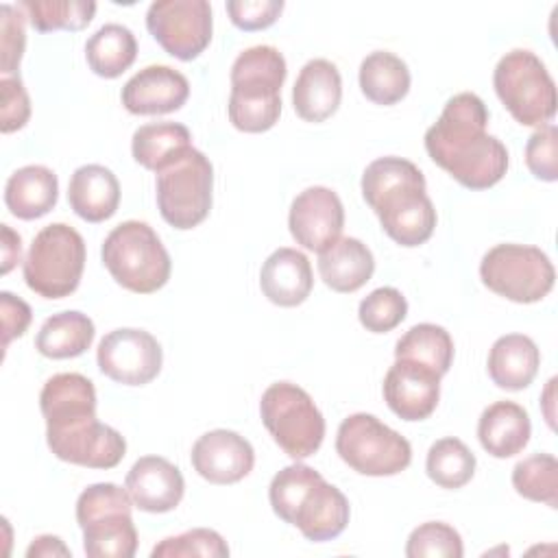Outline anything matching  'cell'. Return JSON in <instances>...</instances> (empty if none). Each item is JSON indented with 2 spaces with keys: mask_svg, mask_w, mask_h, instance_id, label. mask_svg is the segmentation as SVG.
<instances>
[{
  "mask_svg": "<svg viewBox=\"0 0 558 558\" xmlns=\"http://www.w3.org/2000/svg\"><path fill=\"white\" fill-rule=\"evenodd\" d=\"M50 451L70 464L113 469L126 453L124 436L96 418V388L81 373L52 375L41 392Z\"/></svg>",
  "mask_w": 558,
  "mask_h": 558,
  "instance_id": "1",
  "label": "cell"
},
{
  "mask_svg": "<svg viewBox=\"0 0 558 558\" xmlns=\"http://www.w3.org/2000/svg\"><path fill=\"white\" fill-rule=\"evenodd\" d=\"M488 109L473 92L447 100L438 120L425 131V150L436 166L469 190H488L508 170V150L486 133Z\"/></svg>",
  "mask_w": 558,
  "mask_h": 558,
  "instance_id": "2",
  "label": "cell"
},
{
  "mask_svg": "<svg viewBox=\"0 0 558 558\" xmlns=\"http://www.w3.org/2000/svg\"><path fill=\"white\" fill-rule=\"evenodd\" d=\"M360 185L390 240L412 248L432 238L436 209L425 192V177L412 161L379 157L366 166Z\"/></svg>",
  "mask_w": 558,
  "mask_h": 558,
  "instance_id": "3",
  "label": "cell"
},
{
  "mask_svg": "<svg viewBox=\"0 0 558 558\" xmlns=\"http://www.w3.org/2000/svg\"><path fill=\"white\" fill-rule=\"evenodd\" d=\"M272 512L314 543L340 536L349 523V499L340 488L301 462L283 466L270 482Z\"/></svg>",
  "mask_w": 558,
  "mask_h": 558,
  "instance_id": "4",
  "label": "cell"
},
{
  "mask_svg": "<svg viewBox=\"0 0 558 558\" xmlns=\"http://www.w3.org/2000/svg\"><path fill=\"white\" fill-rule=\"evenodd\" d=\"M288 68L275 46H253L231 65L229 120L238 131L264 133L281 116V85Z\"/></svg>",
  "mask_w": 558,
  "mask_h": 558,
  "instance_id": "5",
  "label": "cell"
},
{
  "mask_svg": "<svg viewBox=\"0 0 558 558\" xmlns=\"http://www.w3.org/2000/svg\"><path fill=\"white\" fill-rule=\"evenodd\" d=\"M102 264L124 290L150 294L170 279L172 262L155 229L140 220H124L102 242Z\"/></svg>",
  "mask_w": 558,
  "mask_h": 558,
  "instance_id": "6",
  "label": "cell"
},
{
  "mask_svg": "<svg viewBox=\"0 0 558 558\" xmlns=\"http://www.w3.org/2000/svg\"><path fill=\"white\" fill-rule=\"evenodd\" d=\"M133 501L126 488L111 482L87 486L76 499V521L83 530V549L89 558H133L137 530L131 517Z\"/></svg>",
  "mask_w": 558,
  "mask_h": 558,
  "instance_id": "7",
  "label": "cell"
},
{
  "mask_svg": "<svg viewBox=\"0 0 558 558\" xmlns=\"http://www.w3.org/2000/svg\"><path fill=\"white\" fill-rule=\"evenodd\" d=\"M85 255L83 235L65 222H52L35 235L26 253L24 281L44 299L70 296L81 283Z\"/></svg>",
  "mask_w": 558,
  "mask_h": 558,
  "instance_id": "8",
  "label": "cell"
},
{
  "mask_svg": "<svg viewBox=\"0 0 558 558\" xmlns=\"http://www.w3.org/2000/svg\"><path fill=\"white\" fill-rule=\"evenodd\" d=\"M262 423L292 460L314 456L325 438V418L314 399L296 384H270L259 401Z\"/></svg>",
  "mask_w": 558,
  "mask_h": 558,
  "instance_id": "9",
  "label": "cell"
},
{
  "mask_svg": "<svg viewBox=\"0 0 558 558\" xmlns=\"http://www.w3.org/2000/svg\"><path fill=\"white\" fill-rule=\"evenodd\" d=\"M493 85L519 124L543 126L551 122L558 105L556 83L534 52L523 48L506 52L495 65Z\"/></svg>",
  "mask_w": 558,
  "mask_h": 558,
  "instance_id": "10",
  "label": "cell"
},
{
  "mask_svg": "<svg viewBox=\"0 0 558 558\" xmlns=\"http://www.w3.org/2000/svg\"><path fill=\"white\" fill-rule=\"evenodd\" d=\"M336 451L355 473L371 477L397 475L412 462L410 442L366 412H355L340 423Z\"/></svg>",
  "mask_w": 558,
  "mask_h": 558,
  "instance_id": "11",
  "label": "cell"
},
{
  "mask_svg": "<svg viewBox=\"0 0 558 558\" xmlns=\"http://www.w3.org/2000/svg\"><path fill=\"white\" fill-rule=\"evenodd\" d=\"M155 190L161 218L174 229H192L201 225L211 209L214 166L192 146L157 172Z\"/></svg>",
  "mask_w": 558,
  "mask_h": 558,
  "instance_id": "12",
  "label": "cell"
},
{
  "mask_svg": "<svg viewBox=\"0 0 558 558\" xmlns=\"http://www.w3.org/2000/svg\"><path fill=\"white\" fill-rule=\"evenodd\" d=\"M484 286L514 303H536L545 299L556 281V270L547 253L527 244H497L480 262Z\"/></svg>",
  "mask_w": 558,
  "mask_h": 558,
  "instance_id": "13",
  "label": "cell"
},
{
  "mask_svg": "<svg viewBox=\"0 0 558 558\" xmlns=\"http://www.w3.org/2000/svg\"><path fill=\"white\" fill-rule=\"evenodd\" d=\"M146 28L170 57L192 61L211 41V7L207 0H157L146 11Z\"/></svg>",
  "mask_w": 558,
  "mask_h": 558,
  "instance_id": "14",
  "label": "cell"
},
{
  "mask_svg": "<svg viewBox=\"0 0 558 558\" xmlns=\"http://www.w3.org/2000/svg\"><path fill=\"white\" fill-rule=\"evenodd\" d=\"M96 362L100 373L116 384L144 386L159 375L163 351L153 333L135 327H120L100 340Z\"/></svg>",
  "mask_w": 558,
  "mask_h": 558,
  "instance_id": "15",
  "label": "cell"
},
{
  "mask_svg": "<svg viewBox=\"0 0 558 558\" xmlns=\"http://www.w3.org/2000/svg\"><path fill=\"white\" fill-rule=\"evenodd\" d=\"M288 227L296 244L307 251H325L333 244L344 227V207L340 196L325 187L312 185L303 190L290 205Z\"/></svg>",
  "mask_w": 558,
  "mask_h": 558,
  "instance_id": "16",
  "label": "cell"
},
{
  "mask_svg": "<svg viewBox=\"0 0 558 558\" xmlns=\"http://www.w3.org/2000/svg\"><path fill=\"white\" fill-rule=\"evenodd\" d=\"M384 399L403 421L432 416L440 399V375L412 360H395L384 377Z\"/></svg>",
  "mask_w": 558,
  "mask_h": 558,
  "instance_id": "17",
  "label": "cell"
},
{
  "mask_svg": "<svg viewBox=\"0 0 558 558\" xmlns=\"http://www.w3.org/2000/svg\"><path fill=\"white\" fill-rule=\"evenodd\" d=\"M194 471L211 484H235L244 480L255 464L251 442L231 429H211L192 447Z\"/></svg>",
  "mask_w": 558,
  "mask_h": 558,
  "instance_id": "18",
  "label": "cell"
},
{
  "mask_svg": "<svg viewBox=\"0 0 558 558\" xmlns=\"http://www.w3.org/2000/svg\"><path fill=\"white\" fill-rule=\"evenodd\" d=\"M187 96V78L170 65H146L122 87V105L135 116H161L179 111Z\"/></svg>",
  "mask_w": 558,
  "mask_h": 558,
  "instance_id": "19",
  "label": "cell"
},
{
  "mask_svg": "<svg viewBox=\"0 0 558 558\" xmlns=\"http://www.w3.org/2000/svg\"><path fill=\"white\" fill-rule=\"evenodd\" d=\"M124 488L135 508L144 512H170L185 493V480L177 464L161 456L140 458L126 473Z\"/></svg>",
  "mask_w": 558,
  "mask_h": 558,
  "instance_id": "20",
  "label": "cell"
},
{
  "mask_svg": "<svg viewBox=\"0 0 558 558\" xmlns=\"http://www.w3.org/2000/svg\"><path fill=\"white\" fill-rule=\"evenodd\" d=\"M314 286L312 264L305 253L281 246L272 251L259 272V288L264 296L279 307L301 305Z\"/></svg>",
  "mask_w": 558,
  "mask_h": 558,
  "instance_id": "21",
  "label": "cell"
},
{
  "mask_svg": "<svg viewBox=\"0 0 558 558\" xmlns=\"http://www.w3.org/2000/svg\"><path fill=\"white\" fill-rule=\"evenodd\" d=\"M342 100V78L338 68L327 59L307 61L292 87V105L301 120L325 122Z\"/></svg>",
  "mask_w": 558,
  "mask_h": 558,
  "instance_id": "22",
  "label": "cell"
},
{
  "mask_svg": "<svg viewBox=\"0 0 558 558\" xmlns=\"http://www.w3.org/2000/svg\"><path fill=\"white\" fill-rule=\"evenodd\" d=\"M68 203L78 218L87 222H105L118 211L120 183L109 168L85 163L70 177Z\"/></svg>",
  "mask_w": 558,
  "mask_h": 558,
  "instance_id": "23",
  "label": "cell"
},
{
  "mask_svg": "<svg viewBox=\"0 0 558 558\" xmlns=\"http://www.w3.org/2000/svg\"><path fill=\"white\" fill-rule=\"evenodd\" d=\"M532 423L523 405L514 401L490 403L477 421V438L493 458H510L530 442Z\"/></svg>",
  "mask_w": 558,
  "mask_h": 558,
  "instance_id": "24",
  "label": "cell"
},
{
  "mask_svg": "<svg viewBox=\"0 0 558 558\" xmlns=\"http://www.w3.org/2000/svg\"><path fill=\"white\" fill-rule=\"evenodd\" d=\"M318 272L333 292L351 294L360 290L375 272L371 248L357 238H338L318 253Z\"/></svg>",
  "mask_w": 558,
  "mask_h": 558,
  "instance_id": "25",
  "label": "cell"
},
{
  "mask_svg": "<svg viewBox=\"0 0 558 558\" xmlns=\"http://www.w3.org/2000/svg\"><path fill=\"white\" fill-rule=\"evenodd\" d=\"M59 198L57 174L39 163L17 168L4 185L7 209L20 220H35L46 216Z\"/></svg>",
  "mask_w": 558,
  "mask_h": 558,
  "instance_id": "26",
  "label": "cell"
},
{
  "mask_svg": "<svg viewBox=\"0 0 558 558\" xmlns=\"http://www.w3.org/2000/svg\"><path fill=\"white\" fill-rule=\"evenodd\" d=\"M541 366V351L532 338L523 333H506L497 338L488 351V375L504 390L527 388Z\"/></svg>",
  "mask_w": 558,
  "mask_h": 558,
  "instance_id": "27",
  "label": "cell"
},
{
  "mask_svg": "<svg viewBox=\"0 0 558 558\" xmlns=\"http://www.w3.org/2000/svg\"><path fill=\"white\" fill-rule=\"evenodd\" d=\"M94 320L76 310L52 314L37 331L35 349L44 357L68 360L85 353L94 342Z\"/></svg>",
  "mask_w": 558,
  "mask_h": 558,
  "instance_id": "28",
  "label": "cell"
},
{
  "mask_svg": "<svg viewBox=\"0 0 558 558\" xmlns=\"http://www.w3.org/2000/svg\"><path fill=\"white\" fill-rule=\"evenodd\" d=\"M360 89L375 105H397L410 92V70L401 57L375 50L360 63Z\"/></svg>",
  "mask_w": 558,
  "mask_h": 558,
  "instance_id": "29",
  "label": "cell"
},
{
  "mask_svg": "<svg viewBox=\"0 0 558 558\" xmlns=\"http://www.w3.org/2000/svg\"><path fill=\"white\" fill-rule=\"evenodd\" d=\"M192 148L190 129L179 122H150L140 126L131 140L133 159L146 170L159 172Z\"/></svg>",
  "mask_w": 558,
  "mask_h": 558,
  "instance_id": "30",
  "label": "cell"
},
{
  "mask_svg": "<svg viewBox=\"0 0 558 558\" xmlns=\"http://www.w3.org/2000/svg\"><path fill=\"white\" fill-rule=\"evenodd\" d=\"M137 57V39L131 28L122 24L100 26L85 44V59L94 74L102 78H118Z\"/></svg>",
  "mask_w": 558,
  "mask_h": 558,
  "instance_id": "31",
  "label": "cell"
},
{
  "mask_svg": "<svg viewBox=\"0 0 558 558\" xmlns=\"http://www.w3.org/2000/svg\"><path fill=\"white\" fill-rule=\"evenodd\" d=\"M395 357L423 364L442 377L453 362V340L445 327L418 323L397 340Z\"/></svg>",
  "mask_w": 558,
  "mask_h": 558,
  "instance_id": "32",
  "label": "cell"
},
{
  "mask_svg": "<svg viewBox=\"0 0 558 558\" xmlns=\"http://www.w3.org/2000/svg\"><path fill=\"white\" fill-rule=\"evenodd\" d=\"M425 471L436 486L456 490L471 482L475 473V456L460 438L447 436L429 447Z\"/></svg>",
  "mask_w": 558,
  "mask_h": 558,
  "instance_id": "33",
  "label": "cell"
},
{
  "mask_svg": "<svg viewBox=\"0 0 558 558\" xmlns=\"http://www.w3.org/2000/svg\"><path fill=\"white\" fill-rule=\"evenodd\" d=\"M35 31H81L96 13V2L89 0H22L17 4Z\"/></svg>",
  "mask_w": 558,
  "mask_h": 558,
  "instance_id": "34",
  "label": "cell"
},
{
  "mask_svg": "<svg viewBox=\"0 0 558 558\" xmlns=\"http://www.w3.org/2000/svg\"><path fill=\"white\" fill-rule=\"evenodd\" d=\"M514 490L530 499L558 508V460L551 453H534L512 469Z\"/></svg>",
  "mask_w": 558,
  "mask_h": 558,
  "instance_id": "35",
  "label": "cell"
},
{
  "mask_svg": "<svg viewBox=\"0 0 558 558\" xmlns=\"http://www.w3.org/2000/svg\"><path fill=\"white\" fill-rule=\"evenodd\" d=\"M408 314L405 296L390 286L373 290L368 296L360 301L357 318L366 331L386 333L392 331Z\"/></svg>",
  "mask_w": 558,
  "mask_h": 558,
  "instance_id": "36",
  "label": "cell"
},
{
  "mask_svg": "<svg viewBox=\"0 0 558 558\" xmlns=\"http://www.w3.org/2000/svg\"><path fill=\"white\" fill-rule=\"evenodd\" d=\"M464 547L458 530L442 521H427L412 530L405 556L408 558H462Z\"/></svg>",
  "mask_w": 558,
  "mask_h": 558,
  "instance_id": "37",
  "label": "cell"
},
{
  "mask_svg": "<svg viewBox=\"0 0 558 558\" xmlns=\"http://www.w3.org/2000/svg\"><path fill=\"white\" fill-rule=\"evenodd\" d=\"M150 556L153 558H187V556L225 558L229 556V545L216 530L194 527L179 536L163 538L153 547Z\"/></svg>",
  "mask_w": 558,
  "mask_h": 558,
  "instance_id": "38",
  "label": "cell"
},
{
  "mask_svg": "<svg viewBox=\"0 0 558 558\" xmlns=\"http://www.w3.org/2000/svg\"><path fill=\"white\" fill-rule=\"evenodd\" d=\"M26 13L20 7H0V72L2 76H13L17 70L24 48H26Z\"/></svg>",
  "mask_w": 558,
  "mask_h": 558,
  "instance_id": "39",
  "label": "cell"
},
{
  "mask_svg": "<svg viewBox=\"0 0 558 558\" xmlns=\"http://www.w3.org/2000/svg\"><path fill=\"white\" fill-rule=\"evenodd\" d=\"M525 163L541 181L558 179V129L547 122L538 126L525 144Z\"/></svg>",
  "mask_w": 558,
  "mask_h": 558,
  "instance_id": "40",
  "label": "cell"
},
{
  "mask_svg": "<svg viewBox=\"0 0 558 558\" xmlns=\"http://www.w3.org/2000/svg\"><path fill=\"white\" fill-rule=\"evenodd\" d=\"M283 0H229L227 13L240 31H262L277 22Z\"/></svg>",
  "mask_w": 558,
  "mask_h": 558,
  "instance_id": "41",
  "label": "cell"
},
{
  "mask_svg": "<svg viewBox=\"0 0 558 558\" xmlns=\"http://www.w3.org/2000/svg\"><path fill=\"white\" fill-rule=\"evenodd\" d=\"M0 131L13 133L22 129L31 118V100L26 87L20 76H2L0 78Z\"/></svg>",
  "mask_w": 558,
  "mask_h": 558,
  "instance_id": "42",
  "label": "cell"
},
{
  "mask_svg": "<svg viewBox=\"0 0 558 558\" xmlns=\"http://www.w3.org/2000/svg\"><path fill=\"white\" fill-rule=\"evenodd\" d=\"M0 314H2V349H7L13 338L24 336V331L31 325L33 312L26 301L2 290L0 292Z\"/></svg>",
  "mask_w": 558,
  "mask_h": 558,
  "instance_id": "43",
  "label": "cell"
},
{
  "mask_svg": "<svg viewBox=\"0 0 558 558\" xmlns=\"http://www.w3.org/2000/svg\"><path fill=\"white\" fill-rule=\"evenodd\" d=\"M20 255H22L20 235L9 225H2V275H7L20 262Z\"/></svg>",
  "mask_w": 558,
  "mask_h": 558,
  "instance_id": "44",
  "label": "cell"
},
{
  "mask_svg": "<svg viewBox=\"0 0 558 558\" xmlns=\"http://www.w3.org/2000/svg\"><path fill=\"white\" fill-rule=\"evenodd\" d=\"M26 556L28 558H35V556H70V549L63 545V541L59 536H52V534H44V536H37L31 547L26 549Z\"/></svg>",
  "mask_w": 558,
  "mask_h": 558,
  "instance_id": "45",
  "label": "cell"
}]
</instances>
